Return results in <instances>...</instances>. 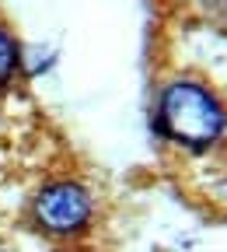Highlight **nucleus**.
Segmentation results:
<instances>
[{"mask_svg": "<svg viewBox=\"0 0 227 252\" xmlns=\"http://www.w3.org/2000/svg\"><path fill=\"white\" fill-rule=\"evenodd\" d=\"M35 214L42 220V228H49L56 235H70L91 220V196L77 182H53L39 193Z\"/></svg>", "mask_w": 227, "mask_h": 252, "instance_id": "2", "label": "nucleus"}, {"mask_svg": "<svg viewBox=\"0 0 227 252\" xmlns=\"http://www.w3.org/2000/svg\"><path fill=\"white\" fill-rule=\"evenodd\" d=\"M227 126V112L217 102V94L196 81H175L157 98V130L168 140L203 151L220 140Z\"/></svg>", "mask_w": 227, "mask_h": 252, "instance_id": "1", "label": "nucleus"}, {"mask_svg": "<svg viewBox=\"0 0 227 252\" xmlns=\"http://www.w3.org/2000/svg\"><path fill=\"white\" fill-rule=\"evenodd\" d=\"M18 63H21V56H18V46H14V39L7 35L4 28H0V88H4V84L14 77Z\"/></svg>", "mask_w": 227, "mask_h": 252, "instance_id": "3", "label": "nucleus"}]
</instances>
